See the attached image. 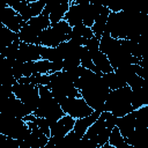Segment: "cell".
<instances>
[{
  "mask_svg": "<svg viewBox=\"0 0 148 148\" xmlns=\"http://www.w3.org/2000/svg\"><path fill=\"white\" fill-rule=\"evenodd\" d=\"M24 23H25V22L22 20V17H21L18 14H16V15H14L13 17H10L3 25H5L6 28H8L10 31H13V32H15V34H18L20 29L23 27Z\"/></svg>",
  "mask_w": 148,
  "mask_h": 148,
  "instance_id": "44dd1931",
  "label": "cell"
},
{
  "mask_svg": "<svg viewBox=\"0 0 148 148\" xmlns=\"http://www.w3.org/2000/svg\"><path fill=\"white\" fill-rule=\"evenodd\" d=\"M132 89L126 86L117 90H111L104 102V111L120 118L134 111L131 105Z\"/></svg>",
  "mask_w": 148,
  "mask_h": 148,
  "instance_id": "6da1fadb",
  "label": "cell"
},
{
  "mask_svg": "<svg viewBox=\"0 0 148 148\" xmlns=\"http://www.w3.org/2000/svg\"><path fill=\"white\" fill-rule=\"evenodd\" d=\"M148 103L147 97V88L146 86L142 88L133 89L132 90V98H131V105L133 110H138L141 106H146Z\"/></svg>",
  "mask_w": 148,
  "mask_h": 148,
  "instance_id": "5bb4252c",
  "label": "cell"
},
{
  "mask_svg": "<svg viewBox=\"0 0 148 148\" xmlns=\"http://www.w3.org/2000/svg\"><path fill=\"white\" fill-rule=\"evenodd\" d=\"M59 105L65 114H68L74 119L83 118L92 113V109L84 102L82 97H74V98L67 97Z\"/></svg>",
  "mask_w": 148,
  "mask_h": 148,
  "instance_id": "277c9868",
  "label": "cell"
},
{
  "mask_svg": "<svg viewBox=\"0 0 148 148\" xmlns=\"http://www.w3.org/2000/svg\"><path fill=\"white\" fill-rule=\"evenodd\" d=\"M35 74H51V61L44 59L35 61Z\"/></svg>",
  "mask_w": 148,
  "mask_h": 148,
  "instance_id": "603a6c76",
  "label": "cell"
},
{
  "mask_svg": "<svg viewBox=\"0 0 148 148\" xmlns=\"http://www.w3.org/2000/svg\"><path fill=\"white\" fill-rule=\"evenodd\" d=\"M89 54L91 57L92 64H94L95 68L97 69V72H99L102 74H105V73H110V72L113 71V68L110 65V61H109L108 57L104 53H102L99 50L96 51V52L89 53Z\"/></svg>",
  "mask_w": 148,
  "mask_h": 148,
  "instance_id": "8fae6325",
  "label": "cell"
},
{
  "mask_svg": "<svg viewBox=\"0 0 148 148\" xmlns=\"http://www.w3.org/2000/svg\"><path fill=\"white\" fill-rule=\"evenodd\" d=\"M105 83L108 84L109 89L110 90H117V89H120L123 87H126L127 84L125 83V81L114 72H110V73H105V74H102Z\"/></svg>",
  "mask_w": 148,
  "mask_h": 148,
  "instance_id": "9a60e30c",
  "label": "cell"
},
{
  "mask_svg": "<svg viewBox=\"0 0 148 148\" xmlns=\"http://www.w3.org/2000/svg\"><path fill=\"white\" fill-rule=\"evenodd\" d=\"M40 59L49 60L51 62H53V61H61L62 60V58H61L59 51L57 50V47H46V46H42Z\"/></svg>",
  "mask_w": 148,
  "mask_h": 148,
  "instance_id": "d6986e66",
  "label": "cell"
},
{
  "mask_svg": "<svg viewBox=\"0 0 148 148\" xmlns=\"http://www.w3.org/2000/svg\"><path fill=\"white\" fill-rule=\"evenodd\" d=\"M40 50H42V45L20 43L15 60L21 61V62L37 61L40 59Z\"/></svg>",
  "mask_w": 148,
  "mask_h": 148,
  "instance_id": "8992f818",
  "label": "cell"
},
{
  "mask_svg": "<svg viewBox=\"0 0 148 148\" xmlns=\"http://www.w3.org/2000/svg\"><path fill=\"white\" fill-rule=\"evenodd\" d=\"M69 8V0H61L60 5L57 6L49 15V18H50V22L51 24H54V23H58L60 22L61 20H64V16L65 14L67 13Z\"/></svg>",
  "mask_w": 148,
  "mask_h": 148,
  "instance_id": "2e32d148",
  "label": "cell"
},
{
  "mask_svg": "<svg viewBox=\"0 0 148 148\" xmlns=\"http://www.w3.org/2000/svg\"><path fill=\"white\" fill-rule=\"evenodd\" d=\"M16 40H20L18 35L10 31L8 28L3 27L2 30L0 31V47H7Z\"/></svg>",
  "mask_w": 148,
  "mask_h": 148,
  "instance_id": "ac0fdd59",
  "label": "cell"
},
{
  "mask_svg": "<svg viewBox=\"0 0 148 148\" xmlns=\"http://www.w3.org/2000/svg\"><path fill=\"white\" fill-rule=\"evenodd\" d=\"M28 23H29L30 25H32V27H35V28L42 30V31L45 30V29H47V28L51 25V22H50L49 16L43 15V14H39L38 16H35V17L30 18V20L28 21Z\"/></svg>",
  "mask_w": 148,
  "mask_h": 148,
  "instance_id": "ffe728a7",
  "label": "cell"
},
{
  "mask_svg": "<svg viewBox=\"0 0 148 148\" xmlns=\"http://www.w3.org/2000/svg\"><path fill=\"white\" fill-rule=\"evenodd\" d=\"M44 148H56L54 142H53V140H52L51 138H49V141H47V143L45 145V147H44Z\"/></svg>",
  "mask_w": 148,
  "mask_h": 148,
  "instance_id": "f1b7e54d",
  "label": "cell"
},
{
  "mask_svg": "<svg viewBox=\"0 0 148 148\" xmlns=\"http://www.w3.org/2000/svg\"><path fill=\"white\" fill-rule=\"evenodd\" d=\"M0 113L20 119H23L25 116L30 114V112L27 110L24 104L18 98H16L14 94H12L5 101L0 102Z\"/></svg>",
  "mask_w": 148,
  "mask_h": 148,
  "instance_id": "5b68a950",
  "label": "cell"
},
{
  "mask_svg": "<svg viewBox=\"0 0 148 148\" xmlns=\"http://www.w3.org/2000/svg\"><path fill=\"white\" fill-rule=\"evenodd\" d=\"M23 141H25L30 148H44L49 141V138L39 128H36L32 130L29 136Z\"/></svg>",
  "mask_w": 148,
  "mask_h": 148,
  "instance_id": "7c38bea8",
  "label": "cell"
},
{
  "mask_svg": "<svg viewBox=\"0 0 148 148\" xmlns=\"http://www.w3.org/2000/svg\"><path fill=\"white\" fill-rule=\"evenodd\" d=\"M60 2H61V0H46V1H45V6H44V8H43L42 14H43V15L49 16V15H50V13H51V12H52L57 6H59V5H60Z\"/></svg>",
  "mask_w": 148,
  "mask_h": 148,
  "instance_id": "484cf974",
  "label": "cell"
},
{
  "mask_svg": "<svg viewBox=\"0 0 148 148\" xmlns=\"http://www.w3.org/2000/svg\"><path fill=\"white\" fill-rule=\"evenodd\" d=\"M71 31H72V27H69V24L65 20L51 24L47 29L42 31L40 45L46 47H57L59 44L68 40V36Z\"/></svg>",
  "mask_w": 148,
  "mask_h": 148,
  "instance_id": "7a4b0ae2",
  "label": "cell"
},
{
  "mask_svg": "<svg viewBox=\"0 0 148 148\" xmlns=\"http://www.w3.org/2000/svg\"><path fill=\"white\" fill-rule=\"evenodd\" d=\"M111 131H112L111 128L105 127L104 130H102V131L97 134V146H98V148L102 147V146H104L105 143H108L109 136H110V134H111Z\"/></svg>",
  "mask_w": 148,
  "mask_h": 148,
  "instance_id": "cb8c5ba5",
  "label": "cell"
},
{
  "mask_svg": "<svg viewBox=\"0 0 148 148\" xmlns=\"http://www.w3.org/2000/svg\"><path fill=\"white\" fill-rule=\"evenodd\" d=\"M46 0H16L8 2L7 5L13 8L24 22L42 14Z\"/></svg>",
  "mask_w": 148,
  "mask_h": 148,
  "instance_id": "3957f363",
  "label": "cell"
},
{
  "mask_svg": "<svg viewBox=\"0 0 148 148\" xmlns=\"http://www.w3.org/2000/svg\"><path fill=\"white\" fill-rule=\"evenodd\" d=\"M18 148H30V147H29V145H28L25 141H21V142H20V147H18Z\"/></svg>",
  "mask_w": 148,
  "mask_h": 148,
  "instance_id": "f546056e",
  "label": "cell"
},
{
  "mask_svg": "<svg viewBox=\"0 0 148 148\" xmlns=\"http://www.w3.org/2000/svg\"><path fill=\"white\" fill-rule=\"evenodd\" d=\"M99 112L97 111H92L91 114L87 116V117H83V118H79V119H75V124H74V127H73V131L79 135V136H83L84 133L87 132V130L98 119L99 117Z\"/></svg>",
  "mask_w": 148,
  "mask_h": 148,
  "instance_id": "30bf717a",
  "label": "cell"
},
{
  "mask_svg": "<svg viewBox=\"0 0 148 148\" xmlns=\"http://www.w3.org/2000/svg\"><path fill=\"white\" fill-rule=\"evenodd\" d=\"M98 46H99V39H97L95 36L91 37L90 39H88L87 43H86V45H84V47L87 49V51L89 53H92V52L98 51Z\"/></svg>",
  "mask_w": 148,
  "mask_h": 148,
  "instance_id": "4316f807",
  "label": "cell"
},
{
  "mask_svg": "<svg viewBox=\"0 0 148 148\" xmlns=\"http://www.w3.org/2000/svg\"><path fill=\"white\" fill-rule=\"evenodd\" d=\"M109 14H110V10L108 9L106 6L103 7V10L102 13L96 17L92 27H91V30L94 32V36L99 39L104 32V29H105V24H106V21H108V17H109Z\"/></svg>",
  "mask_w": 148,
  "mask_h": 148,
  "instance_id": "4fadbf2b",
  "label": "cell"
},
{
  "mask_svg": "<svg viewBox=\"0 0 148 148\" xmlns=\"http://www.w3.org/2000/svg\"><path fill=\"white\" fill-rule=\"evenodd\" d=\"M35 119H36V116H35V114H32V113H30V114L25 116L22 120H23L24 123H29V121H35Z\"/></svg>",
  "mask_w": 148,
  "mask_h": 148,
  "instance_id": "83f0119b",
  "label": "cell"
},
{
  "mask_svg": "<svg viewBox=\"0 0 148 148\" xmlns=\"http://www.w3.org/2000/svg\"><path fill=\"white\" fill-rule=\"evenodd\" d=\"M35 124L37 125V127H38L47 138L51 136V134H50V125H49V123H47V120H46L45 118H38V117H36Z\"/></svg>",
  "mask_w": 148,
  "mask_h": 148,
  "instance_id": "d4e9b609",
  "label": "cell"
},
{
  "mask_svg": "<svg viewBox=\"0 0 148 148\" xmlns=\"http://www.w3.org/2000/svg\"><path fill=\"white\" fill-rule=\"evenodd\" d=\"M72 32L73 34H75V35H79L80 37H82V38H84V39H90L91 37H94V32H92V30H91V28H89V27H86L84 24H77V25H75V27H73L72 28Z\"/></svg>",
  "mask_w": 148,
  "mask_h": 148,
  "instance_id": "7402d4cb",
  "label": "cell"
},
{
  "mask_svg": "<svg viewBox=\"0 0 148 148\" xmlns=\"http://www.w3.org/2000/svg\"><path fill=\"white\" fill-rule=\"evenodd\" d=\"M3 59H5V58H3V57L1 56V53H0V65H1V62H2V60H3Z\"/></svg>",
  "mask_w": 148,
  "mask_h": 148,
  "instance_id": "4dcf8cb0",
  "label": "cell"
},
{
  "mask_svg": "<svg viewBox=\"0 0 148 148\" xmlns=\"http://www.w3.org/2000/svg\"><path fill=\"white\" fill-rule=\"evenodd\" d=\"M108 143L111 147H114V148H127L128 147L127 142L125 141V139L123 138V135L120 134V132H119V130L117 127H113L112 128L111 134L109 136Z\"/></svg>",
  "mask_w": 148,
  "mask_h": 148,
  "instance_id": "e0dca14e",
  "label": "cell"
},
{
  "mask_svg": "<svg viewBox=\"0 0 148 148\" xmlns=\"http://www.w3.org/2000/svg\"><path fill=\"white\" fill-rule=\"evenodd\" d=\"M40 34L42 30L30 25L28 22L23 24V27L18 31V39L21 43H27V44H35V45H40Z\"/></svg>",
  "mask_w": 148,
  "mask_h": 148,
  "instance_id": "52a82bcc",
  "label": "cell"
},
{
  "mask_svg": "<svg viewBox=\"0 0 148 148\" xmlns=\"http://www.w3.org/2000/svg\"><path fill=\"white\" fill-rule=\"evenodd\" d=\"M116 127L119 130V132L123 135V138L126 139L134 131V127H135V118H134L133 111L130 112L128 114L124 116V117L117 118Z\"/></svg>",
  "mask_w": 148,
  "mask_h": 148,
  "instance_id": "9c48e42d",
  "label": "cell"
},
{
  "mask_svg": "<svg viewBox=\"0 0 148 148\" xmlns=\"http://www.w3.org/2000/svg\"><path fill=\"white\" fill-rule=\"evenodd\" d=\"M74 124L75 119L68 114H65L50 127V134L51 136H65L73 130Z\"/></svg>",
  "mask_w": 148,
  "mask_h": 148,
  "instance_id": "ba28073f",
  "label": "cell"
}]
</instances>
